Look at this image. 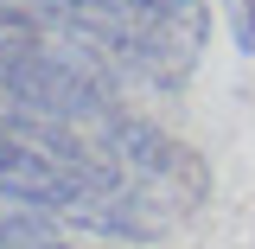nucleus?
<instances>
[{
    "label": "nucleus",
    "instance_id": "1",
    "mask_svg": "<svg viewBox=\"0 0 255 249\" xmlns=\"http://www.w3.org/2000/svg\"><path fill=\"white\" fill-rule=\"evenodd\" d=\"M0 205H38L102 237H153L159 211L51 122L0 115Z\"/></svg>",
    "mask_w": 255,
    "mask_h": 249
},
{
    "label": "nucleus",
    "instance_id": "2",
    "mask_svg": "<svg viewBox=\"0 0 255 249\" xmlns=\"http://www.w3.org/2000/svg\"><path fill=\"white\" fill-rule=\"evenodd\" d=\"M0 19H26L51 38H70L122 77L147 83H185L211 26L204 0H0Z\"/></svg>",
    "mask_w": 255,
    "mask_h": 249
},
{
    "label": "nucleus",
    "instance_id": "3",
    "mask_svg": "<svg viewBox=\"0 0 255 249\" xmlns=\"http://www.w3.org/2000/svg\"><path fill=\"white\" fill-rule=\"evenodd\" d=\"M236 45H255V0H236Z\"/></svg>",
    "mask_w": 255,
    "mask_h": 249
}]
</instances>
